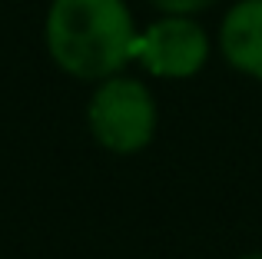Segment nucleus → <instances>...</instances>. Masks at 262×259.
<instances>
[{"instance_id": "obj_1", "label": "nucleus", "mask_w": 262, "mask_h": 259, "mask_svg": "<svg viewBox=\"0 0 262 259\" xmlns=\"http://www.w3.org/2000/svg\"><path fill=\"white\" fill-rule=\"evenodd\" d=\"M47 50L70 77L106 80L136 57V27L123 0H53Z\"/></svg>"}, {"instance_id": "obj_2", "label": "nucleus", "mask_w": 262, "mask_h": 259, "mask_svg": "<svg viewBox=\"0 0 262 259\" xmlns=\"http://www.w3.org/2000/svg\"><path fill=\"white\" fill-rule=\"evenodd\" d=\"M86 120L110 153H140L156 133V100L140 80L106 77L90 97Z\"/></svg>"}, {"instance_id": "obj_3", "label": "nucleus", "mask_w": 262, "mask_h": 259, "mask_svg": "<svg viewBox=\"0 0 262 259\" xmlns=\"http://www.w3.org/2000/svg\"><path fill=\"white\" fill-rule=\"evenodd\" d=\"M136 57L156 77L186 80L203 70L206 57H209V37L196 20L183 17V13H169L136 37Z\"/></svg>"}, {"instance_id": "obj_4", "label": "nucleus", "mask_w": 262, "mask_h": 259, "mask_svg": "<svg viewBox=\"0 0 262 259\" xmlns=\"http://www.w3.org/2000/svg\"><path fill=\"white\" fill-rule=\"evenodd\" d=\"M219 47L239 73L262 80V0H239L226 13Z\"/></svg>"}, {"instance_id": "obj_5", "label": "nucleus", "mask_w": 262, "mask_h": 259, "mask_svg": "<svg viewBox=\"0 0 262 259\" xmlns=\"http://www.w3.org/2000/svg\"><path fill=\"white\" fill-rule=\"evenodd\" d=\"M153 4L160 7V10H166V13H183V17H189V13L206 10L212 0H153Z\"/></svg>"}, {"instance_id": "obj_6", "label": "nucleus", "mask_w": 262, "mask_h": 259, "mask_svg": "<svg viewBox=\"0 0 262 259\" xmlns=\"http://www.w3.org/2000/svg\"><path fill=\"white\" fill-rule=\"evenodd\" d=\"M243 259H262V253H252V256H243Z\"/></svg>"}]
</instances>
